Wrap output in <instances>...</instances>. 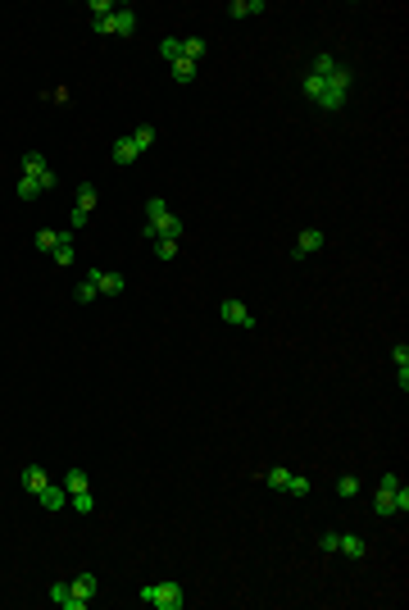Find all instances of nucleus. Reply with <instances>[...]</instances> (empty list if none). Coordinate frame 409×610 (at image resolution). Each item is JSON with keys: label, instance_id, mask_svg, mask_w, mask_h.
<instances>
[{"label": "nucleus", "instance_id": "obj_1", "mask_svg": "<svg viewBox=\"0 0 409 610\" xmlns=\"http://www.w3.org/2000/svg\"><path fill=\"white\" fill-rule=\"evenodd\" d=\"M350 87H355V73L345 64H336L332 73H305L301 77V91L314 100L318 109H327V114H341L345 100H350Z\"/></svg>", "mask_w": 409, "mask_h": 610}, {"label": "nucleus", "instance_id": "obj_2", "mask_svg": "<svg viewBox=\"0 0 409 610\" xmlns=\"http://www.w3.org/2000/svg\"><path fill=\"white\" fill-rule=\"evenodd\" d=\"M146 237H169V241H178L182 237V219L169 210V201H160V196H151L146 201Z\"/></svg>", "mask_w": 409, "mask_h": 610}, {"label": "nucleus", "instance_id": "obj_3", "mask_svg": "<svg viewBox=\"0 0 409 610\" xmlns=\"http://www.w3.org/2000/svg\"><path fill=\"white\" fill-rule=\"evenodd\" d=\"M373 510L382 515V519L409 510V488L396 479V474H382V483H377V492H373Z\"/></svg>", "mask_w": 409, "mask_h": 610}, {"label": "nucleus", "instance_id": "obj_4", "mask_svg": "<svg viewBox=\"0 0 409 610\" xmlns=\"http://www.w3.org/2000/svg\"><path fill=\"white\" fill-rule=\"evenodd\" d=\"M91 28H96L100 37H132V33H137V10L119 5V10L105 14V19H91Z\"/></svg>", "mask_w": 409, "mask_h": 610}, {"label": "nucleus", "instance_id": "obj_5", "mask_svg": "<svg viewBox=\"0 0 409 610\" xmlns=\"http://www.w3.org/2000/svg\"><path fill=\"white\" fill-rule=\"evenodd\" d=\"M141 601L151 610H182V588L178 583H146L141 588Z\"/></svg>", "mask_w": 409, "mask_h": 610}, {"label": "nucleus", "instance_id": "obj_6", "mask_svg": "<svg viewBox=\"0 0 409 610\" xmlns=\"http://www.w3.org/2000/svg\"><path fill=\"white\" fill-rule=\"evenodd\" d=\"M23 174L37 178V183H41V192H50V187L59 183V174H55L50 164H46V155H41V151H28V155H23Z\"/></svg>", "mask_w": 409, "mask_h": 610}, {"label": "nucleus", "instance_id": "obj_7", "mask_svg": "<svg viewBox=\"0 0 409 610\" xmlns=\"http://www.w3.org/2000/svg\"><path fill=\"white\" fill-rule=\"evenodd\" d=\"M218 319H223V324H232V328H255V315H250V305H246V301H237V296H227V301L218 305Z\"/></svg>", "mask_w": 409, "mask_h": 610}, {"label": "nucleus", "instance_id": "obj_8", "mask_svg": "<svg viewBox=\"0 0 409 610\" xmlns=\"http://www.w3.org/2000/svg\"><path fill=\"white\" fill-rule=\"evenodd\" d=\"M50 601L59 610H86V601L73 592V583H50Z\"/></svg>", "mask_w": 409, "mask_h": 610}, {"label": "nucleus", "instance_id": "obj_9", "mask_svg": "<svg viewBox=\"0 0 409 610\" xmlns=\"http://www.w3.org/2000/svg\"><path fill=\"white\" fill-rule=\"evenodd\" d=\"M323 246V228H305L301 237H296V246H291V260H305V255H314Z\"/></svg>", "mask_w": 409, "mask_h": 610}, {"label": "nucleus", "instance_id": "obj_10", "mask_svg": "<svg viewBox=\"0 0 409 610\" xmlns=\"http://www.w3.org/2000/svg\"><path fill=\"white\" fill-rule=\"evenodd\" d=\"M86 278L96 283V292H100V296H119L123 287H128V283H123V273H105V269H91Z\"/></svg>", "mask_w": 409, "mask_h": 610}, {"label": "nucleus", "instance_id": "obj_11", "mask_svg": "<svg viewBox=\"0 0 409 610\" xmlns=\"http://www.w3.org/2000/svg\"><path fill=\"white\" fill-rule=\"evenodd\" d=\"M46 483H50V474H46L41 465H28V469H23V492L41 497V492H46Z\"/></svg>", "mask_w": 409, "mask_h": 610}, {"label": "nucleus", "instance_id": "obj_12", "mask_svg": "<svg viewBox=\"0 0 409 610\" xmlns=\"http://www.w3.org/2000/svg\"><path fill=\"white\" fill-rule=\"evenodd\" d=\"M109 155H114V164H137L141 160V151L132 146V137H119V142L109 146Z\"/></svg>", "mask_w": 409, "mask_h": 610}, {"label": "nucleus", "instance_id": "obj_13", "mask_svg": "<svg viewBox=\"0 0 409 610\" xmlns=\"http://www.w3.org/2000/svg\"><path fill=\"white\" fill-rule=\"evenodd\" d=\"M37 501H41V510H64V506H68V492L64 488H50V483H46V492H41V497H37Z\"/></svg>", "mask_w": 409, "mask_h": 610}, {"label": "nucleus", "instance_id": "obj_14", "mask_svg": "<svg viewBox=\"0 0 409 610\" xmlns=\"http://www.w3.org/2000/svg\"><path fill=\"white\" fill-rule=\"evenodd\" d=\"M73 592H77V597L86 601V606H91V601H96V592H100L96 574H73Z\"/></svg>", "mask_w": 409, "mask_h": 610}, {"label": "nucleus", "instance_id": "obj_15", "mask_svg": "<svg viewBox=\"0 0 409 610\" xmlns=\"http://www.w3.org/2000/svg\"><path fill=\"white\" fill-rule=\"evenodd\" d=\"M255 14H264V0H232L227 5V19H255Z\"/></svg>", "mask_w": 409, "mask_h": 610}, {"label": "nucleus", "instance_id": "obj_16", "mask_svg": "<svg viewBox=\"0 0 409 610\" xmlns=\"http://www.w3.org/2000/svg\"><path fill=\"white\" fill-rule=\"evenodd\" d=\"M204 55H209V46H204V37H182V59H191V64H200Z\"/></svg>", "mask_w": 409, "mask_h": 610}, {"label": "nucleus", "instance_id": "obj_17", "mask_svg": "<svg viewBox=\"0 0 409 610\" xmlns=\"http://www.w3.org/2000/svg\"><path fill=\"white\" fill-rule=\"evenodd\" d=\"M64 492H68V497H77V492H91L86 469H68V474H64Z\"/></svg>", "mask_w": 409, "mask_h": 610}, {"label": "nucleus", "instance_id": "obj_18", "mask_svg": "<svg viewBox=\"0 0 409 610\" xmlns=\"http://www.w3.org/2000/svg\"><path fill=\"white\" fill-rule=\"evenodd\" d=\"M128 137H132V146H137V151L146 155V151H151V146H155V137H160V132H155L151 123H141V128H132V132H128Z\"/></svg>", "mask_w": 409, "mask_h": 610}, {"label": "nucleus", "instance_id": "obj_19", "mask_svg": "<svg viewBox=\"0 0 409 610\" xmlns=\"http://www.w3.org/2000/svg\"><path fill=\"white\" fill-rule=\"evenodd\" d=\"M59 241H73V232H55V228H46V232H37V251H55Z\"/></svg>", "mask_w": 409, "mask_h": 610}, {"label": "nucleus", "instance_id": "obj_20", "mask_svg": "<svg viewBox=\"0 0 409 610\" xmlns=\"http://www.w3.org/2000/svg\"><path fill=\"white\" fill-rule=\"evenodd\" d=\"M173 68V82H196V73H200V64H191V59H178V64H169Z\"/></svg>", "mask_w": 409, "mask_h": 610}, {"label": "nucleus", "instance_id": "obj_21", "mask_svg": "<svg viewBox=\"0 0 409 610\" xmlns=\"http://www.w3.org/2000/svg\"><path fill=\"white\" fill-rule=\"evenodd\" d=\"M160 55L169 59V64H178V59H182V37H164V41H160Z\"/></svg>", "mask_w": 409, "mask_h": 610}, {"label": "nucleus", "instance_id": "obj_22", "mask_svg": "<svg viewBox=\"0 0 409 610\" xmlns=\"http://www.w3.org/2000/svg\"><path fill=\"white\" fill-rule=\"evenodd\" d=\"M73 210H82V214H91V210H96V187H91V183L77 187V205H73Z\"/></svg>", "mask_w": 409, "mask_h": 610}, {"label": "nucleus", "instance_id": "obj_23", "mask_svg": "<svg viewBox=\"0 0 409 610\" xmlns=\"http://www.w3.org/2000/svg\"><path fill=\"white\" fill-rule=\"evenodd\" d=\"M341 551L350 560H364V537H355V533H341Z\"/></svg>", "mask_w": 409, "mask_h": 610}, {"label": "nucleus", "instance_id": "obj_24", "mask_svg": "<svg viewBox=\"0 0 409 610\" xmlns=\"http://www.w3.org/2000/svg\"><path fill=\"white\" fill-rule=\"evenodd\" d=\"M287 479H291V469H282V465L264 469V483H269V488H278V492H287Z\"/></svg>", "mask_w": 409, "mask_h": 610}, {"label": "nucleus", "instance_id": "obj_25", "mask_svg": "<svg viewBox=\"0 0 409 610\" xmlns=\"http://www.w3.org/2000/svg\"><path fill=\"white\" fill-rule=\"evenodd\" d=\"M310 488H314V483L305 479V474H291V479H287V492H291V497H310Z\"/></svg>", "mask_w": 409, "mask_h": 610}, {"label": "nucleus", "instance_id": "obj_26", "mask_svg": "<svg viewBox=\"0 0 409 610\" xmlns=\"http://www.w3.org/2000/svg\"><path fill=\"white\" fill-rule=\"evenodd\" d=\"M50 255H55V264H59V269H68V264H73V241H59Z\"/></svg>", "mask_w": 409, "mask_h": 610}, {"label": "nucleus", "instance_id": "obj_27", "mask_svg": "<svg viewBox=\"0 0 409 610\" xmlns=\"http://www.w3.org/2000/svg\"><path fill=\"white\" fill-rule=\"evenodd\" d=\"M178 255V241H169V237H155V260H173Z\"/></svg>", "mask_w": 409, "mask_h": 610}, {"label": "nucleus", "instance_id": "obj_28", "mask_svg": "<svg viewBox=\"0 0 409 610\" xmlns=\"http://www.w3.org/2000/svg\"><path fill=\"white\" fill-rule=\"evenodd\" d=\"M37 192H41V183L23 174V178H19V196H23V201H37Z\"/></svg>", "mask_w": 409, "mask_h": 610}, {"label": "nucleus", "instance_id": "obj_29", "mask_svg": "<svg viewBox=\"0 0 409 610\" xmlns=\"http://www.w3.org/2000/svg\"><path fill=\"white\" fill-rule=\"evenodd\" d=\"M336 492H341V497H359V479L355 474H341V479H336Z\"/></svg>", "mask_w": 409, "mask_h": 610}, {"label": "nucleus", "instance_id": "obj_30", "mask_svg": "<svg viewBox=\"0 0 409 610\" xmlns=\"http://www.w3.org/2000/svg\"><path fill=\"white\" fill-rule=\"evenodd\" d=\"M68 501H73V510H77V515H91V510H96L91 492H77V497H68Z\"/></svg>", "mask_w": 409, "mask_h": 610}, {"label": "nucleus", "instance_id": "obj_31", "mask_svg": "<svg viewBox=\"0 0 409 610\" xmlns=\"http://www.w3.org/2000/svg\"><path fill=\"white\" fill-rule=\"evenodd\" d=\"M318 551L336 556V551H341V533H323V537H318Z\"/></svg>", "mask_w": 409, "mask_h": 610}, {"label": "nucleus", "instance_id": "obj_32", "mask_svg": "<svg viewBox=\"0 0 409 610\" xmlns=\"http://www.w3.org/2000/svg\"><path fill=\"white\" fill-rule=\"evenodd\" d=\"M96 296H100V292H96V283H91V278H82V283H77V301H82V305L96 301Z\"/></svg>", "mask_w": 409, "mask_h": 610}, {"label": "nucleus", "instance_id": "obj_33", "mask_svg": "<svg viewBox=\"0 0 409 610\" xmlns=\"http://www.w3.org/2000/svg\"><path fill=\"white\" fill-rule=\"evenodd\" d=\"M86 10L96 14V19H105V14H114V10H119V5H109V0H91V5H86Z\"/></svg>", "mask_w": 409, "mask_h": 610}, {"label": "nucleus", "instance_id": "obj_34", "mask_svg": "<svg viewBox=\"0 0 409 610\" xmlns=\"http://www.w3.org/2000/svg\"><path fill=\"white\" fill-rule=\"evenodd\" d=\"M391 364H409V346L400 342V346H391Z\"/></svg>", "mask_w": 409, "mask_h": 610}, {"label": "nucleus", "instance_id": "obj_35", "mask_svg": "<svg viewBox=\"0 0 409 610\" xmlns=\"http://www.w3.org/2000/svg\"><path fill=\"white\" fill-rule=\"evenodd\" d=\"M86 219H91V214H82V210H73V223H68V232H77V228H86Z\"/></svg>", "mask_w": 409, "mask_h": 610}]
</instances>
